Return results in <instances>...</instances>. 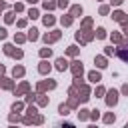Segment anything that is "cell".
I'll return each instance as SVG.
<instances>
[{"mask_svg": "<svg viewBox=\"0 0 128 128\" xmlns=\"http://www.w3.org/2000/svg\"><path fill=\"white\" fill-rule=\"evenodd\" d=\"M4 52L10 54V56H16V58H22V50H14V46H10V44L4 46Z\"/></svg>", "mask_w": 128, "mask_h": 128, "instance_id": "cell-1", "label": "cell"}, {"mask_svg": "<svg viewBox=\"0 0 128 128\" xmlns=\"http://www.w3.org/2000/svg\"><path fill=\"white\" fill-rule=\"evenodd\" d=\"M116 96H118V92H116V90H110V92H108V98H106V104H108V106H114V104L118 102Z\"/></svg>", "mask_w": 128, "mask_h": 128, "instance_id": "cell-2", "label": "cell"}, {"mask_svg": "<svg viewBox=\"0 0 128 128\" xmlns=\"http://www.w3.org/2000/svg\"><path fill=\"white\" fill-rule=\"evenodd\" d=\"M118 56H120L124 62H128V42H124V44L120 46V50H118Z\"/></svg>", "mask_w": 128, "mask_h": 128, "instance_id": "cell-3", "label": "cell"}, {"mask_svg": "<svg viewBox=\"0 0 128 128\" xmlns=\"http://www.w3.org/2000/svg\"><path fill=\"white\" fill-rule=\"evenodd\" d=\"M72 72H74V78H80L82 76V64L76 60V62H72Z\"/></svg>", "mask_w": 128, "mask_h": 128, "instance_id": "cell-4", "label": "cell"}, {"mask_svg": "<svg viewBox=\"0 0 128 128\" xmlns=\"http://www.w3.org/2000/svg\"><path fill=\"white\" fill-rule=\"evenodd\" d=\"M60 38V32H52V34H46L44 36V42L48 44V42H54V40H58Z\"/></svg>", "mask_w": 128, "mask_h": 128, "instance_id": "cell-5", "label": "cell"}, {"mask_svg": "<svg viewBox=\"0 0 128 128\" xmlns=\"http://www.w3.org/2000/svg\"><path fill=\"white\" fill-rule=\"evenodd\" d=\"M56 68H58V70H66V68H68V62H66L64 58H58V60H56Z\"/></svg>", "mask_w": 128, "mask_h": 128, "instance_id": "cell-6", "label": "cell"}, {"mask_svg": "<svg viewBox=\"0 0 128 128\" xmlns=\"http://www.w3.org/2000/svg\"><path fill=\"white\" fill-rule=\"evenodd\" d=\"M112 18H114V20H118V22H124V20H126V14L118 10V12H114V14H112Z\"/></svg>", "mask_w": 128, "mask_h": 128, "instance_id": "cell-7", "label": "cell"}, {"mask_svg": "<svg viewBox=\"0 0 128 128\" xmlns=\"http://www.w3.org/2000/svg\"><path fill=\"white\" fill-rule=\"evenodd\" d=\"M88 98H90V96H88V88L82 86V88H80V100L84 102V100H88Z\"/></svg>", "mask_w": 128, "mask_h": 128, "instance_id": "cell-8", "label": "cell"}, {"mask_svg": "<svg viewBox=\"0 0 128 128\" xmlns=\"http://www.w3.org/2000/svg\"><path fill=\"white\" fill-rule=\"evenodd\" d=\"M28 38H30V40H36V38H38V30H36V28L28 30Z\"/></svg>", "mask_w": 128, "mask_h": 128, "instance_id": "cell-9", "label": "cell"}, {"mask_svg": "<svg viewBox=\"0 0 128 128\" xmlns=\"http://www.w3.org/2000/svg\"><path fill=\"white\" fill-rule=\"evenodd\" d=\"M48 70H50V64H48V62H40V72H42V74H46Z\"/></svg>", "mask_w": 128, "mask_h": 128, "instance_id": "cell-10", "label": "cell"}, {"mask_svg": "<svg viewBox=\"0 0 128 128\" xmlns=\"http://www.w3.org/2000/svg\"><path fill=\"white\" fill-rule=\"evenodd\" d=\"M54 86H56L54 82H42V84H40L38 88H40V90H46V88H54Z\"/></svg>", "mask_w": 128, "mask_h": 128, "instance_id": "cell-11", "label": "cell"}, {"mask_svg": "<svg viewBox=\"0 0 128 128\" xmlns=\"http://www.w3.org/2000/svg\"><path fill=\"white\" fill-rule=\"evenodd\" d=\"M82 14V8L80 6H72V16H80Z\"/></svg>", "mask_w": 128, "mask_h": 128, "instance_id": "cell-12", "label": "cell"}, {"mask_svg": "<svg viewBox=\"0 0 128 128\" xmlns=\"http://www.w3.org/2000/svg\"><path fill=\"white\" fill-rule=\"evenodd\" d=\"M90 80L92 82H100V74L98 72H90Z\"/></svg>", "mask_w": 128, "mask_h": 128, "instance_id": "cell-13", "label": "cell"}, {"mask_svg": "<svg viewBox=\"0 0 128 128\" xmlns=\"http://www.w3.org/2000/svg\"><path fill=\"white\" fill-rule=\"evenodd\" d=\"M0 84H2V88H12V82H10L8 78H2V82H0Z\"/></svg>", "mask_w": 128, "mask_h": 128, "instance_id": "cell-14", "label": "cell"}, {"mask_svg": "<svg viewBox=\"0 0 128 128\" xmlns=\"http://www.w3.org/2000/svg\"><path fill=\"white\" fill-rule=\"evenodd\" d=\"M44 24H46V26H52V24H54V18H52V16H44Z\"/></svg>", "mask_w": 128, "mask_h": 128, "instance_id": "cell-15", "label": "cell"}, {"mask_svg": "<svg viewBox=\"0 0 128 128\" xmlns=\"http://www.w3.org/2000/svg\"><path fill=\"white\" fill-rule=\"evenodd\" d=\"M70 22H72V14H70V16H62V24H64V26H68Z\"/></svg>", "mask_w": 128, "mask_h": 128, "instance_id": "cell-16", "label": "cell"}, {"mask_svg": "<svg viewBox=\"0 0 128 128\" xmlns=\"http://www.w3.org/2000/svg\"><path fill=\"white\" fill-rule=\"evenodd\" d=\"M104 36H106V30L104 28H98L96 30V38H104Z\"/></svg>", "mask_w": 128, "mask_h": 128, "instance_id": "cell-17", "label": "cell"}, {"mask_svg": "<svg viewBox=\"0 0 128 128\" xmlns=\"http://www.w3.org/2000/svg\"><path fill=\"white\" fill-rule=\"evenodd\" d=\"M96 64H98L100 68H104V66H106V60H104L102 56H98V58H96Z\"/></svg>", "mask_w": 128, "mask_h": 128, "instance_id": "cell-18", "label": "cell"}, {"mask_svg": "<svg viewBox=\"0 0 128 128\" xmlns=\"http://www.w3.org/2000/svg\"><path fill=\"white\" fill-rule=\"evenodd\" d=\"M22 74H24V68L22 66H16L14 68V76H22Z\"/></svg>", "mask_w": 128, "mask_h": 128, "instance_id": "cell-19", "label": "cell"}, {"mask_svg": "<svg viewBox=\"0 0 128 128\" xmlns=\"http://www.w3.org/2000/svg\"><path fill=\"white\" fill-rule=\"evenodd\" d=\"M40 56H42V58L50 56V48H42V50H40Z\"/></svg>", "mask_w": 128, "mask_h": 128, "instance_id": "cell-20", "label": "cell"}, {"mask_svg": "<svg viewBox=\"0 0 128 128\" xmlns=\"http://www.w3.org/2000/svg\"><path fill=\"white\" fill-rule=\"evenodd\" d=\"M54 6H56V4H54V2H48V0H46V2H44V8H46V10H52V8H54Z\"/></svg>", "mask_w": 128, "mask_h": 128, "instance_id": "cell-21", "label": "cell"}, {"mask_svg": "<svg viewBox=\"0 0 128 128\" xmlns=\"http://www.w3.org/2000/svg\"><path fill=\"white\" fill-rule=\"evenodd\" d=\"M76 52H78V48H76V46H70V48H68V54H70V56H74Z\"/></svg>", "mask_w": 128, "mask_h": 128, "instance_id": "cell-22", "label": "cell"}, {"mask_svg": "<svg viewBox=\"0 0 128 128\" xmlns=\"http://www.w3.org/2000/svg\"><path fill=\"white\" fill-rule=\"evenodd\" d=\"M60 114H68V106L62 104V106H60Z\"/></svg>", "mask_w": 128, "mask_h": 128, "instance_id": "cell-23", "label": "cell"}, {"mask_svg": "<svg viewBox=\"0 0 128 128\" xmlns=\"http://www.w3.org/2000/svg\"><path fill=\"white\" fill-rule=\"evenodd\" d=\"M28 14H30V18H38V12H36V10H30Z\"/></svg>", "mask_w": 128, "mask_h": 128, "instance_id": "cell-24", "label": "cell"}, {"mask_svg": "<svg viewBox=\"0 0 128 128\" xmlns=\"http://www.w3.org/2000/svg\"><path fill=\"white\" fill-rule=\"evenodd\" d=\"M12 20H14V16H12V14H6V22H8V24H10V22H12Z\"/></svg>", "mask_w": 128, "mask_h": 128, "instance_id": "cell-25", "label": "cell"}, {"mask_svg": "<svg viewBox=\"0 0 128 128\" xmlns=\"http://www.w3.org/2000/svg\"><path fill=\"white\" fill-rule=\"evenodd\" d=\"M112 40L114 42H120V34H112Z\"/></svg>", "mask_w": 128, "mask_h": 128, "instance_id": "cell-26", "label": "cell"}, {"mask_svg": "<svg viewBox=\"0 0 128 128\" xmlns=\"http://www.w3.org/2000/svg\"><path fill=\"white\" fill-rule=\"evenodd\" d=\"M24 40H26V38H24L22 34H18V36H16V42H24Z\"/></svg>", "mask_w": 128, "mask_h": 128, "instance_id": "cell-27", "label": "cell"}, {"mask_svg": "<svg viewBox=\"0 0 128 128\" xmlns=\"http://www.w3.org/2000/svg\"><path fill=\"white\" fill-rule=\"evenodd\" d=\"M58 6H62V8H64V6H68V0H60V2H58Z\"/></svg>", "mask_w": 128, "mask_h": 128, "instance_id": "cell-28", "label": "cell"}, {"mask_svg": "<svg viewBox=\"0 0 128 128\" xmlns=\"http://www.w3.org/2000/svg\"><path fill=\"white\" fill-rule=\"evenodd\" d=\"M0 38H6V30L4 28H0Z\"/></svg>", "mask_w": 128, "mask_h": 128, "instance_id": "cell-29", "label": "cell"}, {"mask_svg": "<svg viewBox=\"0 0 128 128\" xmlns=\"http://www.w3.org/2000/svg\"><path fill=\"white\" fill-rule=\"evenodd\" d=\"M112 4H114V6H120V4H122V0H112Z\"/></svg>", "mask_w": 128, "mask_h": 128, "instance_id": "cell-30", "label": "cell"}, {"mask_svg": "<svg viewBox=\"0 0 128 128\" xmlns=\"http://www.w3.org/2000/svg\"><path fill=\"white\" fill-rule=\"evenodd\" d=\"M122 92H124V94H128V84H124V88H122Z\"/></svg>", "mask_w": 128, "mask_h": 128, "instance_id": "cell-31", "label": "cell"}, {"mask_svg": "<svg viewBox=\"0 0 128 128\" xmlns=\"http://www.w3.org/2000/svg\"><path fill=\"white\" fill-rule=\"evenodd\" d=\"M124 34L128 36V24H124Z\"/></svg>", "mask_w": 128, "mask_h": 128, "instance_id": "cell-32", "label": "cell"}, {"mask_svg": "<svg viewBox=\"0 0 128 128\" xmlns=\"http://www.w3.org/2000/svg\"><path fill=\"white\" fill-rule=\"evenodd\" d=\"M0 74H4V66H0Z\"/></svg>", "mask_w": 128, "mask_h": 128, "instance_id": "cell-33", "label": "cell"}, {"mask_svg": "<svg viewBox=\"0 0 128 128\" xmlns=\"http://www.w3.org/2000/svg\"><path fill=\"white\" fill-rule=\"evenodd\" d=\"M28 2H36V0H28Z\"/></svg>", "mask_w": 128, "mask_h": 128, "instance_id": "cell-34", "label": "cell"}]
</instances>
